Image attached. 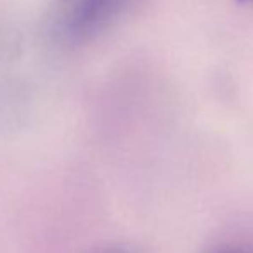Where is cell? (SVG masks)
<instances>
[{
    "label": "cell",
    "mask_w": 253,
    "mask_h": 253,
    "mask_svg": "<svg viewBox=\"0 0 253 253\" xmlns=\"http://www.w3.org/2000/svg\"><path fill=\"white\" fill-rule=\"evenodd\" d=\"M103 253H123V252H103Z\"/></svg>",
    "instance_id": "3957f363"
},
{
    "label": "cell",
    "mask_w": 253,
    "mask_h": 253,
    "mask_svg": "<svg viewBox=\"0 0 253 253\" xmlns=\"http://www.w3.org/2000/svg\"><path fill=\"white\" fill-rule=\"evenodd\" d=\"M220 253H240V252H220Z\"/></svg>",
    "instance_id": "7a4b0ae2"
},
{
    "label": "cell",
    "mask_w": 253,
    "mask_h": 253,
    "mask_svg": "<svg viewBox=\"0 0 253 253\" xmlns=\"http://www.w3.org/2000/svg\"><path fill=\"white\" fill-rule=\"evenodd\" d=\"M252 2H253V0H252Z\"/></svg>",
    "instance_id": "277c9868"
},
{
    "label": "cell",
    "mask_w": 253,
    "mask_h": 253,
    "mask_svg": "<svg viewBox=\"0 0 253 253\" xmlns=\"http://www.w3.org/2000/svg\"><path fill=\"white\" fill-rule=\"evenodd\" d=\"M126 0H78L60 23V37L76 43L100 33L124 9Z\"/></svg>",
    "instance_id": "6da1fadb"
}]
</instances>
